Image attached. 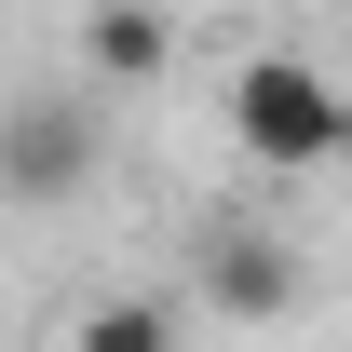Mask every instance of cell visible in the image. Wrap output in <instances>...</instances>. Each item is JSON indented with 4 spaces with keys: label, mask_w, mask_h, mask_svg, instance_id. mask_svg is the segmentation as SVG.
<instances>
[{
    "label": "cell",
    "mask_w": 352,
    "mask_h": 352,
    "mask_svg": "<svg viewBox=\"0 0 352 352\" xmlns=\"http://www.w3.org/2000/svg\"><path fill=\"white\" fill-rule=\"evenodd\" d=\"M82 176H95V109L28 95V109L0 122V190H14V204H68Z\"/></svg>",
    "instance_id": "3"
},
{
    "label": "cell",
    "mask_w": 352,
    "mask_h": 352,
    "mask_svg": "<svg viewBox=\"0 0 352 352\" xmlns=\"http://www.w3.org/2000/svg\"><path fill=\"white\" fill-rule=\"evenodd\" d=\"M82 68H95V82H163V68H176V28H163V0H95V14H82Z\"/></svg>",
    "instance_id": "4"
},
{
    "label": "cell",
    "mask_w": 352,
    "mask_h": 352,
    "mask_svg": "<svg viewBox=\"0 0 352 352\" xmlns=\"http://www.w3.org/2000/svg\"><path fill=\"white\" fill-rule=\"evenodd\" d=\"M190 298L217 311V325H285V311H298V244L230 204V217H204V244H190Z\"/></svg>",
    "instance_id": "2"
},
{
    "label": "cell",
    "mask_w": 352,
    "mask_h": 352,
    "mask_svg": "<svg viewBox=\"0 0 352 352\" xmlns=\"http://www.w3.org/2000/svg\"><path fill=\"white\" fill-rule=\"evenodd\" d=\"M217 122H230V149H244L258 176H325V163H352V95L325 82L311 54H230Z\"/></svg>",
    "instance_id": "1"
},
{
    "label": "cell",
    "mask_w": 352,
    "mask_h": 352,
    "mask_svg": "<svg viewBox=\"0 0 352 352\" xmlns=\"http://www.w3.org/2000/svg\"><path fill=\"white\" fill-rule=\"evenodd\" d=\"M68 352H190V325H176V298H95Z\"/></svg>",
    "instance_id": "5"
}]
</instances>
